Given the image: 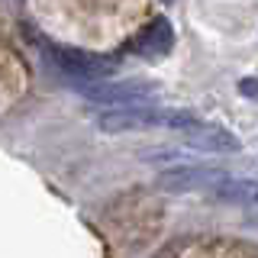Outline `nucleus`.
<instances>
[{
	"label": "nucleus",
	"mask_w": 258,
	"mask_h": 258,
	"mask_svg": "<svg viewBox=\"0 0 258 258\" xmlns=\"http://www.w3.org/2000/svg\"><path fill=\"white\" fill-rule=\"evenodd\" d=\"M42 48H45V58L52 61L61 75H68L75 81H84L87 87L97 84V81H110L113 68H116L110 58H100V55H94V52H81V48H64V45H48V42H42Z\"/></svg>",
	"instance_id": "nucleus-1"
},
{
	"label": "nucleus",
	"mask_w": 258,
	"mask_h": 258,
	"mask_svg": "<svg viewBox=\"0 0 258 258\" xmlns=\"http://www.w3.org/2000/svg\"><path fill=\"white\" fill-rule=\"evenodd\" d=\"M161 91L158 84L149 81H107V84H91L84 87V97L100 107L119 110V107H149Z\"/></svg>",
	"instance_id": "nucleus-2"
},
{
	"label": "nucleus",
	"mask_w": 258,
	"mask_h": 258,
	"mask_svg": "<svg viewBox=\"0 0 258 258\" xmlns=\"http://www.w3.org/2000/svg\"><path fill=\"white\" fill-rule=\"evenodd\" d=\"M229 174L216 171V168H200V165H181V168H168L155 177V184L168 194H187V190H210L213 194Z\"/></svg>",
	"instance_id": "nucleus-3"
},
{
	"label": "nucleus",
	"mask_w": 258,
	"mask_h": 258,
	"mask_svg": "<svg viewBox=\"0 0 258 258\" xmlns=\"http://www.w3.org/2000/svg\"><path fill=\"white\" fill-rule=\"evenodd\" d=\"M171 45H174V29H171V23H168V20H161V16H158V20H152L149 26L136 36L133 52L142 55V58H158V55L171 52Z\"/></svg>",
	"instance_id": "nucleus-4"
},
{
	"label": "nucleus",
	"mask_w": 258,
	"mask_h": 258,
	"mask_svg": "<svg viewBox=\"0 0 258 258\" xmlns=\"http://www.w3.org/2000/svg\"><path fill=\"white\" fill-rule=\"evenodd\" d=\"M187 145L200 152H239V139L223 126H210V123H197L194 129L184 133Z\"/></svg>",
	"instance_id": "nucleus-5"
},
{
	"label": "nucleus",
	"mask_w": 258,
	"mask_h": 258,
	"mask_svg": "<svg viewBox=\"0 0 258 258\" xmlns=\"http://www.w3.org/2000/svg\"><path fill=\"white\" fill-rule=\"evenodd\" d=\"M239 94H245V97H258V81H255V78L239 81Z\"/></svg>",
	"instance_id": "nucleus-6"
},
{
	"label": "nucleus",
	"mask_w": 258,
	"mask_h": 258,
	"mask_svg": "<svg viewBox=\"0 0 258 258\" xmlns=\"http://www.w3.org/2000/svg\"><path fill=\"white\" fill-rule=\"evenodd\" d=\"M165 4H171V0H165Z\"/></svg>",
	"instance_id": "nucleus-7"
}]
</instances>
